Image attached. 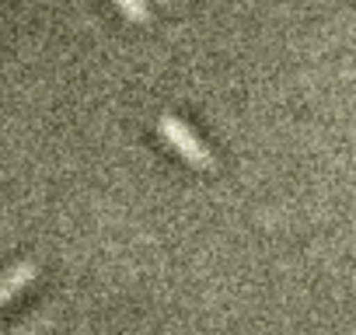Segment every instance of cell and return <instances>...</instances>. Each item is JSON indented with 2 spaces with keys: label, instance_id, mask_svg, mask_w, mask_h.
<instances>
[{
  "label": "cell",
  "instance_id": "cell-1",
  "mask_svg": "<svg viewBox=\"0 0 356 335\" xmlns=\"http://www.w3.org/2000/svg\"><path fill=\"white\" fill-rule=\"evenodd\" d=\"M157 129H161V136L168 140V147L171 150H178L193 168H203V172H210V168H217V157H213V150L178 119V115H171V112H164L161 119H157Z\"/></svg>",
  "mask_w": 356,
  "mask_h": 335
},
{
  "label": "cell",
  "instance_id": "cell-2",
  "mask_svg": "<svg viewBox=\"0 0 356 335\" xmlns=\"http://www.w3.org/2000/svg\"><path fill=\"white\" fill-rule=\"evenodd\" d=\"M35 276H39V262H32V259H25V262L11 265L4 276H0V307H4L8 300H15V293H22Z\"/></svg>",
  "mask_w": 356,
  "mask_h": 335
},
{
  "label": "cell",
  "instance_id": "cell-3",
  "mask_svg": "<svg viewBox=\"0 0 356 335\" xmlns=\"http://www.w3.org/2000/svg\"><path fill=\"white\" fill-rule=\"evenodd\" d=\"M119 4V11L126 15V18H133V22H150V8H147V0H115Z\"/></svg>",
  "mask_w": 356,
  "mask_h": 335
},
{
  "label": "cell",
  "instance_id": "cell-4",
  "mask_svg": "<svg viewBox=\"0 0 356 335\" xmlns=\"http://www.w3.org/2000/svg\"><path fill=\"white\" fill-rule=\"evenodd\" d=\"M157 4H168V0H157Z\"/></svg>",
  "mask_w": 356,
  "mask_h": 335
}]
</instances>
